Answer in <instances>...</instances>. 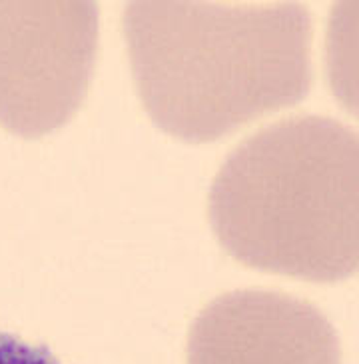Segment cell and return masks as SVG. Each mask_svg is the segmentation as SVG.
Returning a JSON list of instances; mask_svg holds the SVG:
<instances>
[{"mask_svg": "<svg viewBox=\"0 0 359 364\" xmlns=\"http://www.w3.org/2000/svg\"><path fill=\"white\" fill-rule=\"evenodd\" d=\"M358 134L326 117H292L236 146L211 182L208 215L245 267L336 282L359 262Z\"/></svg>", "mask_w": 359, "mask_h": 364, "instance_id": "obj_2", "label": "cell"}, {"mask_svg": "<svg viewBox=\"0 0 359 364\" xmlns=\"http://www.w3.org/2000/svg\"><path fill=\"white\" fill-rule=\"evenodd\" d=\"M0 364H60L46 346H32L0 332Z\"/></svg>", "mask_w": 359, "mask_h": 364, "instance_id": "obj_5", "label": "cell"}, {"mask_svg": "<svg viewBox=\"0 0 359 364\" xmlns=\"http://www.w3.org/2000/svg\"><path fill=\"white\" fill-rule=\"evenodd\" d=\"M186 364H341V344L328 316L307 300L232 290L196 316Z\"/></svg>", "mask_w": 359, "mask_h": 364, "instance_id": "obj_4", "label": "cell"}, {"mask_svg": "<svg viewBox=\"0 0 359 364\" xmlns=\"http://www.w3.org/2000/svg\"><path fill=\"white\" fill-rule=\"evenodd\" d=\"M122 26L146 112L186 142L222 139L311 88L302 2H130Z\"/></svg>", "mask_w": 359, "mask_h": 364, "instance_id": "obj_1", "label": "cell"}, {"mask_svg": "<svg viewBox=\"0 0 359 364\" xmlns=\"http://www.w3.org/2000/svg\"><path fill=\"white\" fill-rule=\"evenodd\" d=\"M98 50L94 2L0 0V127L38 139L82 107Z\"/></svg>", "mask_w": 359, "mask_h": 364, "instance_id": "obj_3", "label": "cell"}]
</instances>
